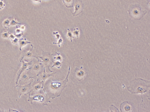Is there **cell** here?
I'll return each instance as SVG.
<instances>
[{"label": "cell", "mask_w": 150, "mask_h": 112, "mask_svg": "<svg viewBox=\"0 0 150 112\" xmlns=\"http://www.w3.org/2000/svg\"><path fill=\"white\" fill-rule=\"evenodd\" d=\"M70 69V66H69L68 74L63 80L54 82L49 80L44 83L43 90L46 92L49 99H53L60 96L63 90L67 86Z\"/></svg>", "instance_id": "cell-1"}, {"label": "cell", "mask_w": 150, "mask_h": 112, "mask_svg": "<svg viewBox=\"0 0 150 112\" xmlns=\"http://www.w3.org/2000/svg\"><path fill=\"white\" fill-rule=\"evenodd\" d=\"M150 87V82L141 78L135 79L130 82V85L127 87L131 94L141 93L142 98V104L143 101L142 94L147 92Z\"/></svg>", "instance_id": "cell-2"}, {"label": "cell", "mask_w": 150, "mask_h": 112, "mask_svg": "<svg viewBox=\"0 0 150 112\" xmlns=\"http://www.w3.org/2000/svg\"><path fill=\"white\" fill-rule=\"evenodd\" d=\"M33 96L29 94L28 101L32 104L33 101H37L40 102L43 106H48V103H51V100L49 99L46 92L43 89H40L32 94Z\"/></svg>", "instance_id": "cell-3"}, {"label": "cell", "mask_w": 150, "mask_h": 112, "mask_svg": "<svg viewBox=\"0 0 150 112\" xmlns=\"http://www.w3.org/2000/svg\"><path fill=\"white\" fill-rule=\"evenodd\" d=\"M128 13L130 16L134 20H140L146 13V10H142L139 4H132L129 6L128 10Z\"/></svg>", "instance_id": "cell-4"}, {"label": "cell", "mask_w": 150, "mask_h": 112, "mask_svg": "<svg viewBox=\"0 0 150 112\" xmlns=\"http://www.w3.org/2000/svg\"><path fill=\"white\" fill-rule=\"evenodd\" d=\"M42 56H38L42 60V61H40V62L42 63L45 68H46L50 73L54 72L50 69L53 61L52 57L54 54H51L50 52H45L42 49Z\"/></svg>", "instance_id": "cell-5"}, {"label": "cell", "mask_w": 150, "mask_h": 112, "mask_svg": "<svg viewBox=\"0 0 150 112\" xmlns=\"http://www.w3.org/2000/svg\"><path fill=\"white\" fill-rule=\"evenodd\" d=\"M40 60H38V61H35L33 65L30 69L34 73L36 77L43 71L44 66L42 63L40 62Z\"/></svg>", "instance_id": "cell-6"}, {"label": "cell", "mask_w": 150, "mask_h": 112, "mask_svg": "<svg viewBox=\"0 0 150 112\" xmlns=\"http://www.w3.org/2000/svg\"><path fill=\"white\" fill-rule=\"evenodd\" d=\"M83 4L81 0H75L74 4L75 11L71 13L74 16L78 15L81 13L83 11Z\"/></svg>", "instance_id": "cell-7"}, {"label": "cell", "mask_w": 150, "mask_h": 112, "mask_svg": "<svg viewBox=\"0 0 150 112\" xmlns=\"http://www.w3.org/2000/svg\"><path fill=\"white\" fill-rule=\"evenodd\" d=\"M56 73V72H53L51 73H47L45 72V68L44 67L43 70L42 72L36 77L35 79L37 80L43 81L44 83L45 80L48 77L51 76L53 77Z\"/></svg>", "instance_id": "cell-8"}, {"label": "cell", "mask_w": 150, "mask_h": 112, "mask_svg": "<svg viewBox=\"0 0 150 112\" xmlns=\"http://www.w3.org/2000/svg\"><path fill=\"white\" fill-rule=\"evenodd\" d=\"M74 72L76 79L79 81H81L84 79L86 73L82 66L80 68L76 67L74 70Z\"/></svg>", "instance_id": "cell-9"}, {"label": "cell", "mask_w": 150, "mask_h": 112, "mask_svg": "<svg viewBox=\"0 0 150 112\" xmlns=\"http://www.w3.org/2000/svg\"><path fill=\"white\" fill-rule=\"evenodd\" d=\"M34 80L35 81L32 86V89L29 92V93L32 91L33 92L31 93L32 94L38 91L40 89H43V85L44 82L43 81L37 80L35 79Z\"/></svg>", "instance_id": "cell-10"}, {"label": "cell", "mask_w": 150, "mask_h": 112, "mask_svg": "<svg viewBox=\"0 0 150 112\" xmlns=\"http://www.w3.org/2000/svg\"><path fill=\"white\" fill-rule=\"evenodd\" d=\"M34 59L28 63H25L23 60L22 61V66L19 71L16 77V84H17L18 81L21 74L27 68L28 66L32 64L33 61Z\"/></svg>", "instance_id": "cell-11"}, {"label": "cell", "mask_w": 150, "mask_h": 112, "mask_svg": "<svg viewBox=\"0 0 150 112\" xmlns=\"http://www.w3.org/2000/svg\"><path fill=\"white\" fill-rule=\"evenodd\" d=\"M120 108L121 112H130L132 109L130 105L127 101H125L121 104Z\"/></svg>", "instance_id": "cell-12"}, {"label": "cell", "mask_w": 150, "mask_h": 112, "mask_svg": "<svg viewBox=\"0 0 150 112\" xmlns=\"http://www.w3.org/2000/svg\"><path fill=\"white\" fill-rule=\"evenodd\" d=\"M24 56L28 58L33 57L39 59L38 56H36L35 55V53L34 50L33 49V47L32 46L29 51L26 52L24 54V55L22 58L21 60L23 59V58Z\"/></svg>", "instance_id": "cell-13"}, {"label": "cell", "mask_w": 150, "mask_h": 112, "mask_svg": "<svg viewBox=\"0 0 150 112\" xmlns=\"http://www.w3.org/2000/svg\"><path fill=\"white\" fill-rule=\"evenodd\" d=\"M64 5L67 8H72L74 6V0H62Z\"/></svg>", "instance_id": "cell-14"}, {"label": "cell", "mask_w": 150, "mask_h": 112, "mask_svg": "<svg viewBox=\"0 0 150 112\" xmlns=\"http://www.w3.org/2000/svg\"><path fill=\"white\" fill-rule=\"evenodd\" d=\"M19 49L21 50V48L26 45L27 44L29 43H30V42H28L25 38H22L19 39Z\"/></svg>", "instance_id": "cell-15"}, {"label": "cell", "mask_w": 150, "mask_h": 112, "mask_svg": "<svg viewBox=\"0 0 150 112\" xmlns=\"http://www.w3.org/2000/svg\"><path fill=\"white\" fill-rule=\"evenodd\" d=\"M53 65L51 66V68H52L54 67H56L58 68H59L62 66V63H63V62H61L59 61H53Z\"/></svg>", "instance_id": "cell-16"}, {"label": "cell", "mask_w": 150, "mask_h": 112, "mask_svg": "<svg viewBox=\"0 0 150 112\" xmlns=\"http://www.w3.org/2000/svg\"><path fill=\"white\" fill-rule=\"evenodd\" d=\"M68 33L67 34V37L70 39L71 42H72V38H74V37L73 36L70 30L68 28Z\"/></svg>", "instance_id": "cell-17"}, {"label": "cell", "mask_w": 150, "mask_h": 112, "mask_svg": "<svg viewBox=\"0 0 150 112\" xmlns=\"http://www.w3.org/2000/svg\"><path fill=\"white\" fill-rule=\"evenodd\" d=\"M79 31L78 28H75L74 30L73 34L77 37V39L79 38Z\"/></svg>", "instance_id": "cell-18"}, {"label": "cell", "mask_w": 150, "mask_h": 112, "mask_svg": "<svg viewBox=\"0 0 150 112\" xmlns=\"http://www.w3.org/2000/svg\"><path fill=\"white\" fill-rule=\"evenodd\" d=\"M56 53L57 54V56L54 57V59L57 61H59L61 62H62V57L60 55V54L57 53V52H56Z\"/></svg>", "instance_id": "cell-19"}, {"label": "cell", "mask_w": 150, "mask_h": 112, "mask_svg": "<svg viewBox=\"0 0 150 112\" xmlns=\"http://www.w3.org/2000/svg\"><path fill=\"white\" fill-rule=\"evenodd\" d=\"M10 21L9 20H6L3 22V25L5 28L6 27H7L9 26V23H10Z\"/></svg>", "instance_id": "cell-20"}, {"label": "cell", "mask_w": 150, "mask_h": 112, "mask_svg": "<svg viewBox=\"0 0 150 112\" xmlns=\"http://www.w3.org/2000/svg\"><path fill=\"white\" fill-rule=\"evenodd\" d=\"M9 33L6 31L4 32L2 35V37L4 38L8 37Z\"/></svg>", "instance_id": "cell-21"}, {"label": "cell", "mask_w": 150, "mask_h": 112, "mask_svg": "<svg viewBox=\"0 0 150 112\" xmlns=\"http://www.w3.org/2000/svg\"><path fill=\"white\" fill-rule=\"evenodd\" d=\"M62 43V39L61 37H60L58 39V41L57 43L53 42V44H58L59 47H60V43Z\"/></svg>", "instance_id": "cell-22"}, {"label": "cell", "mask_w": 150, "mask_h": 112, "mask_svg": "<svg viewBox=\"0 0 150 112\" xmlns=\"http://www.w3.org/2000/svg\"><path fill=\"white\" fill-rule=\"evenodd\" d=\"M53 34L56 36V39L57 40H58L60 37V35L58 34V32H53Z\"/></svg>", "instance_id": "cell-23"}, {"label": "cell", "mask_w": 150, "mask_h": 112, "mask_svg": "<svg viewBox=\"0 0 150 112\" xmlns=\"http://www.w3.org/2000/svg\"><path fill=\"white\" fill-rule=\"evenodd\" d=\"M5 6V5L3 2V0L0 1V10H2Z\"/></svg>", "instance_id": "cell-24"}, {"label": "cell", "mask_w": 150, "mask_h": 112, "mask_svg": "<svg viewBox=\"0 0 150 112\" xmlns=\"http://www.w3.org/2000/svg\"><path fill=\"white\" fill-rule=\"evenodd\" d=\"M18 39L16 38L14 40H13L12 41V43L14 44L15 45L17 44V42L18 41Z\"/></svg>", "instance_id": "cell-25"}, {"label": "cell", "mask_w": 150, "mask_h": 112, "mask_svg": "<svg viewBox=\"0 0 150 112\" xmlns=\"http://www.w3.org/2000/svg\"><path fill=\"white\" fill-rule=\"evenodd\" d=\"M17 23H18V24L19 23V24H21L20 23H18V22L15 21L14 20H12L11 21V25H16V24H17Z\"/></svg>", "instance_id": "cell-26"}, {"label": "cell", "mask_w": 150, "mask_h": 112, "mask_svg": "<svg viewBox=\"0 0 150 112\" xmlns=\"http://www.w3.org/2000/svg\"><path fill=\"white\" fill-rule=\"evenodd\" d=\"M34 2L36 3H41V0H32Z\"/></svg>", "instance_id": "cell-27"}, {"label": "cell", "mask_w": 150, "mask_h": 112, "mask_svg": "<svg viewBox=\"0 0 150 112\" xmlns=\"http://www.w3.org/2000/svg\"><path fill=\"white\" fill-rule=\"evenodd\" d=\"M9 37H10V38H12V39H14V37L12 34H11L10 35Z\"/></svg>", "instance_id": "cell-28"}]
</instances>
